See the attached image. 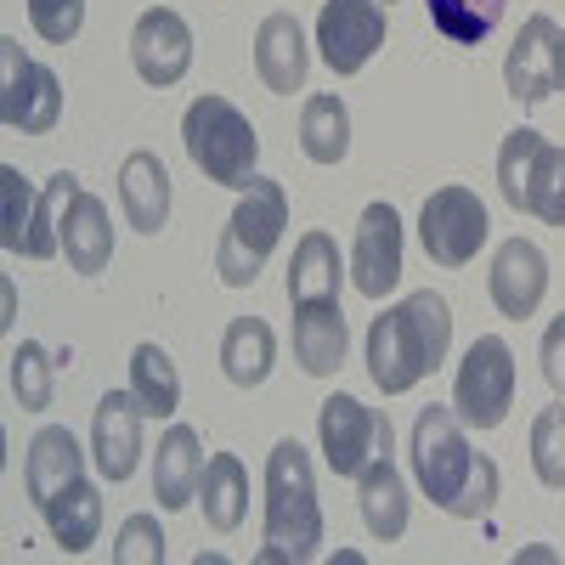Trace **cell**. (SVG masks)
<instances>
[{
    "mask_svg": "<svg viewBox=\"0 0 565 565\" xmlns=\"http://www.w3.org/2000/svg\"><path fill=\"white\" fill-rule=\"evenodd\" d=\"M413 476L436 509L476 521L498 498V463L487 452H469L463 441V418L452 407H424L413 424Z\"/></svg>",
    "mask_w": 565,
    "mask_h": 565,
    "instance_id": "cell-1",
    "label": "cell"
},
{
    "mask_svg": "<svg viewBox=\"0 0 565 565\" xmlns=\"http://www.w3.org/2000/svg\"><path fill=\"white\" fill-rule=\"evenodd\" d=\"M447 345H452L447 300L436 289H413L402 306H385L367 322V373L385 396H402L447 362Z\"/></svg>",
    "mask_w": 565,
    "mask_h": 565,
    "instance_id": "cell-2",
    "label": "cell"
},
{
    "mask_svg": "<svg viewBox=\"0 0 565 565\" xmlns=\"http://www.w3.org/2000/svg\"><path fill=\"white\" fill-rule=\"evenodd\" d=\"M322 543V503L317 476L300 441H277L266 458V548L260 565L277 559H317Z\"/></svg>",
    "mask_w": 565,
    "mask_h": 565,
    "instance_id": "cell-3",
    "label": "cell"
},
{
    "mask_svg": "<svg viewBox=\"0 0 565 565\" xmlns=\"http://www.w3.org/2000/svg\"><path fill=\"white\" fill-rule=\"evenodd\" d=\"M282 226H289V193H282V181L255 175L221 232V249H215V271L226 289H249L260 277V266L271 260V249L282 238Z\"/></svg>",
    "mask_w": 565,
    "mask_h": 565,
    "instance_id": "cell-4",
    "label": "cell"
},
{
    "mask_svg": "<svg viewBox=\"0 0 565 565\" xmlns=\"http://www.w3.org/2000/svg\"><path fill=\"white\" fill-rule=\"evenodd\" d=\"M181 141H186V159L204 170V181L215 186H244L255 181V159H260V136L255 125L232 108L226 97H199L181 119Z\"/></svg>",
    "mask_w": 565,
    "mask_h": 565,
    "instance_id": "cell-5",
    "label": "cell"
},
{
    "mask_svg": "<svg viewBox=\"0 0 565 565\" xmlns=\"http://www.w3.org/2000/svg\"><path fill=\"white\" fill-rule=\"evenodd\" d=\"M74 193H79V181L68 170L45 181V193H34L12 164H0V244L12 255H29V260L63 255L57 226H63V210H68Z\"/></svg>",
    "mask_w": 565,
    "mask_h": 565,
    "instance_id": "cell-6",
    "label": "cell"
},
{
    "mask_svg": "<svg viewBox=\"0 0 565 565\" xmlns=\"http://www.w3.org/2000/svg\"><path fill=\"white\" fill-rule=\"evenodd\" d=\"M498 193L509 210H526L548 226H565V148L537 130H509L498 153Z\"/></svg>",
    "mask_w": 565,
    "mask_h": 565,
    "instance_id": "cell-7",
    "label": "cell"
},
{
    "mask_svg": "<svg viewBox=\"0 0 565 565\" xmlns=\"http://www.w3.org/2000/svg\"><path fill=\"white\" fill-rule=\"evenodd\" d=\"M63 119V79L23 57V45L12 34H0V125L23 130V136H45Z\"/></svg>",
    "mask_w": 565,
    "mask_h": 565,
    "instance_id": "cell-8",
    "label": "cell"
},
{
    "mask_svg": "<svg viewBox=\"0 0 565 565\" xmlns=\"http://www.w3.org/2000/svg\"><path fill=\"white\" fill-rule=\"evenodd\" d=\"M452 407L463 424L476 430H498L514 407V351L498 334H481L458 362V385H452Z\"/></svg>",
    "mask_w": 565,
    "mask_h": 565,
    "instance_id": "cell-9",
    "label": "cell"
},
{
    "mask_svg": "<svg viewBox=\"0 0 565 565\" xmlns=\"http://www.w3.org/2000/svg\"><path fill=\"white\" fill-rule=\"evenodd\" d=\"M487 204L469 186H436L418 210V244L436 266H469L487 244Z\"/></svg>",
    "mask_w": 565,
    "mask_h": 565,
    "instance_id": "cell-10",
    "label": "cell"
},
{
    "mask_svg": "<svg viewBox=\"0 0 565 565\" xmlns=\"http://www.w3.org/2000/svg\"><path fill=\"white\" fill-rule=\"evenodd\" d=\"M317 436H322L328 469L356 481L373 458L391 452V418H380L373 407H362L356 396H328V402H322V418H317Z\"/></svg>",
    "mask_w": 565,
    "mask_h": 565,
    "instance_id": "cell-11",
    "label": "cell"
},
{
    "mask_svg": "<svg viewBox=\"0 0 565 565\" xmlns=\"http://www.w3.org/2000/svg\"><path fill=\"white\" fill-rule=\"evenodd\" d=\"M317 45L334 74H362L385 45V0H322Z\"/></svg>",
    "mask_w": 565,
    "mask_h": 565,
    "instance_id": "cell-12",
    "label": "cell"
},
{
    "mask_svg": "<svg viewBox=\"0 0 565 565\" xmlns=\"http://www.w3.org/2000/svg\"><path fill=\"white\" fill-rule=\"evenodd\" d=\"M130 63L136 74L148 79V85H181L186 68H193V29H186L181 12L170 7H153V12H141L136 29H130Z\"/></svg>",
    "mask_w": 565,
    "mask_h": 565,
    "instance_id": "cell-13",
    "label": "cell"
},
{
    "mask_svg": "<svg viewBox=\"0 0 565 565\" xmlns=\"http://www.w3.org/2000/svg\"><path fill=\"white\" fill-rule=\"evenodd\" d=\"M351 282L367 300H385L402 282V215L391 204H367L351 244Z\"/></svg>",
    "mask_w": 565,
    "mask_h": 565,
    "instance_id": "cell-14",
    "label": "cell"
},
{
    "mask_svg": "<svg viewBox=\"0 0 565 565\" xmlns=\"http://www.w3.org/2000/svg\"><path fill=\"white\" fill-rule=\"evenodd\" d=\"M554 74H559V23L548 12L526 18L521 34H514L509 45V63H503V85H509V97L514 103H548L554 97Z\"/></svg>",
    "mask_w": 565,
    "mask_h": 565,
    "instance_id": "cell-15",
    "label": "cell"
},
{
    "mask_svg": "<svg viewBox=\"0 0 565 565\" xmlns=\"http://www.w3.org/2000/svg\"><path fill=\"white\" fill-rule=\"evenodd\" d=\"M487 289H492V306L503 317L526 322L543 306V295H548V260H543V249L526 244V238H509L498 249L492 271H487Z\"/></svg>",
    "mask_w": 565,
    "mask_h": 565,
    "instance_id": "cell-16",
    "label": "cell"
},
{
    "mask_svg": "<svg viewBox=\"0 0 565 565\" xmlns=\"http://www.w3.org/2000/svg\"><path fill=\"white\" fill-rule=\"evenodd\" d=\"M141 413L136 396L125 391H108L97 402V418H90V452H97V469L108 481H130L136 476V463H141Z\"/></svg>",
    "mask_w": 565,
    "mask_h": 565,
    "instance_id": "cell-17",
    "label": "cell"
},
{
    "mask_svg": "<svg viewBox=\"0 0 565 565\" xmlns=\"http://www.w3.org/2000/svg\"><path fill=\"white\" fill-rule=\"evenodd\" d=\"M306 68H311V52H306V34H300L295 12H271L255 34V74L277 97H295L306 85Z\"/></svg>",
    "mask_w": 565,
    "mask_h": 565,
    "instance_id": "cell-18",
    "label": "cell"
},
{
    "mask_svg": "<svg viewBox=\"0 0 565 565\" xmlns=\"http://www.w3.org/2000/svg\"><path fill=\"white\" fill-rule=\"evenodd\" d=\"M85 476V452L74 441V430L63 424H45V430L29 441V458H23V487L34 498V509H45L63 487H74Z\"/></svg>",
    "mask_w": 565,
    "mask_h": 565,
    "instance_id": "cell-19",
    "label": "cell"
},
{
    "mask_svg": "<svg viewBox=\"0 0 565 565\" xmlns=\"http://www.w3.org/2000/svg\"><path fill=\"white\" fill-rule=\"evenodd\" d=\"M119 204H125V221L141 232V238H153V232H164L170 221V170L159 153L136 148L119 170Z\"/></svg>",
    "mask_w": 565,
    "mask_h": 565,
    "instance_id": "cell-20",
    "label": "cell"
},
{
    "mask_svg": "<svg viewBox=\"0 0 565 565\" xmlns=\"http://www.w3.org/2000/svg\"><path fill=\"white\" fill-rule=\"evenodd\" d=\"M57 238H63V255H68L74 271L97 277V271L114 260V221H108V204L79 186V193L68 199V210H63Z\"/></svg>",
    "mask_w": 565,
    "mask_h": 565,
    "instance_id": "cell-21",
    "label": "cell"
},
{
    "mask_svg": "<svg viewBox=\"0 0 565 565\" xmlns=\"http://www.w3.org/2000/svg\"><path fill=\"white\" fill-rule=\"evenodd\" d=\"M345 311L340 300H317V306H295V362L311 373V380H328V373L345 367Z\"/></svg>",
    "mask_w": 565,
    "mask_h": 565,
    "instance_id": "cell-22",
    "label": "cell"
},
{
    "mask_svg": "<svg viewBox=\"0 0 565 565\" xmlns=\"http://www.w3.org/2000/svg\"><path fill=\"white\" fill-rule=\"evenodd\" d=\"M199 481H204L199 430L193 424H170L164 441H159V458H153V498H159V509H186L199 498Z\"/></svg>",
    "mask_w": 565,
    "mask_h": 565,
    "instance_id": "cell-23",
    "label": "cell"
},
{
    "mask_svg": "<svg viewBox=\"0 0 565 565\" xmlns=\"http://www.w3.org/2000/svg\"><path fill=\"white\" fill-rule=\"evenodd\" d=\"M356 503H362V521H367V532L380 537V543H396L402 532H407V481H402V469L391 463V452L385 458H373L362 476H356Z\"/></svg>",
    "mask_w": 565,
    "mask_h": 565,
    "instance_id": "cell-24",
    "label": "cell"
},
{
    "mask_svg": "<svg viewBox=\"0 0 565 565\" xmlns=\"http://www.w3.org/2000/svg\"><path fill=\"white\" fill-rule=\"evenodd\" d=\"M271 362H277V340L260 317H232L226 334H221V367L238 391H255L271 380Z\"/></svg>",
    "mask_w": 565,
    "mask_h": 565,
    "instance_id": "cell-25",
    "label": "cell"
},
{
    "mask_svg": "<svg viewBox=\"0 0 565 565\" xmlns=\"http://www.w3.org/2000/svg\"><path fill=\"white\" fill-rule=\"evenodd\" d=\"M199 498H204V521L226 537V532H238L244 526V514H249V469L238 452H215L204 463V481H199Z\"/></svg>",
    "mask_w": 565,
    "mask_h": 565,
    "instance_id": "cell-26",
    "label": "cell"
},
{
    "mask_svg": "<svg viewBox=\"0 0 565 565\" xmlns=\"http://www.w3.org/2000/svg\"><path fill=\"white\" fill-rule=\"evenodd\" d=\"M40 514H45V526H52V543H57L63 554H85L90 543H97V532H103V492L79 476L74 487H63Z\"/></svg>",
    "mask_w": 565,
    "mask_h": 565,
    "instance_id": "cell-27",
    "label": "cell"
},
{
    "mask_svg": "<svg viewBox=\"0 0 565 565\" xmlns=\"http://www.w3.org/2000/svg\"><path fill=\"white\" fill-rule=\"evenodd\" d=\"M289 300L317 306V300H340V249L328 232H306L289 260Z\"/></svg>",
    "mask_w": 565,
    "mask_h": 565,
    "instance_id": "cell-28",
    "label": "cell"
},
{
    "mask_svg": "<svg viewBox=\"0 0 565 565\" xmlns=\"http://www.w3.org/2000/svg\"><path fill=\"white\" fill-rule=\"evenodd\" d=\"M130 396L148 418H170L181 407V380H175V362L164 345H136L130 351Z\"/></svg>",
    "mask_w": 565,
    "mask_h": 565,
    "instance_id": "cell-29",
    "label": "cell"
},
{
    "mask_svg": "<svg viewBox=\"0 0 565 565\" xmlns=\"http://www.w3.org/2000/svg\"><path fill=\"white\" fill-rule=\"evenodd\" d=\"M300 148L311 164H340L351 153V114L340 97H311L300 114Z\"/></svg>",
    "mask_w": 565,
    "mask_h": 565,
    "instance_id": "cell-30",
    "label": "cell"
},
{
    "mask_svg": "<svg viewBox=\"0 0 565 565\" xmlns=\"http://www.w3.org/2000/svg\"><path fill=\"white\" fill-rule=\"evenodd\" d=\"M503 7L509 0H424L436 34H447L452 45H481L503 23Z\"/></svg>",
    "mask_w": 565,
    "mask_h": 565,
    "instance_id": "cell-31",
    "label": "cell"
},
{
    "mask_svg": "<svg viewBox=\"0 0 565 565\" xmlns=\"http://www.w3.org/2000/svg\"><path fill=\"white\" fill-rule=\"evenodd\" d=\"M532 469L548 492H565V402L543 407L532 424Z\"/></svg>",
    "mask_w": 565,
    "mask_h": 565,
    "instance_id": "cell-32",
    "label": "cell"
},
{
    "mask_svg": "<svg viewBox=\"0 0 565 565\" xmlns=\"http://www.w3.org/2000/svg\"><path fill=\"white\" fill-rule=\"evenodd\" d=\"M52 356H45L40 340H23L12 351V396L23 402V413H45L52 407Z\"/></svg>",
    "mask_w": 565,
    "mask_h": 565,
    "instance_id": "cell-33",
    "label": "cell"
},
{
    "mask_svg": "<svg viewBox=\"0 0 565 565\" xmlns=\"http://www.w3.org/2000/svg\"><path fill=\"white\" fill-rule=\"evenodd\" d=\"M114 565H164V532L153 514H130L114 543Z\"/></svg>",
    "mask_w": 565,
    "mask_h": 565,
    "instance_id": "cell-34",
    "label": "cell"
},
{
    "mask_svg": "<svg viewBox=\"0 0 565 565\" xmlns=\"http://www.w3.org/2000/svg\"><path fill=\"white\" fill-rule=\"evenodd\" d=\"M29 23H34L40 40L68 45L85 29V0H29Z\"/></svg>",
    "mask_w": 565,
    "mask_h": 565,
    "instance_id": "cell-35",
    "label": "cell"
},
{
    "mask_svg": "<svg viewBox=\"0 0 565 565\" xmlns=\"http://www.w3.org/2000/svg\"><path fill=\"white\" fill-rule=\"evenodd\" d=\"M543 380L554 396H565V317H554L543 328Z\"/></svg>",
    "mask_w": 565,
    "mask_h": 565,
    "instance_id": "cell-36",
    "label": "cell"
},
{
    "mask_svg": "<svg viewBox=\"0 0 565 565\" xmlns=\"http://www.w3.org/2000/svg\"><path fill=\"white\" fill-rule=\"evenodd\" d=\"M554 90H565V29H559V74H554Z\"/></svg>",
    "mask_w": 565,
    "mask_h": 565,
    "instance_id": "cell-37",
    "label": "cell"
},
{
    "mask_svg": "<svg viewBox=\"0 0 565 565\" xmlns=\"http://www.w3.org/2000/svg\"><path fill=\"white\" fill-rule=\"evenodd\" d=\"M385 7H391V0H385Z\"/></svg>",
    "mask_w": 565,
    "mask_h": 565,
    "instance_id": "cell-38",
    "label": "cell"
}]
</instances>
